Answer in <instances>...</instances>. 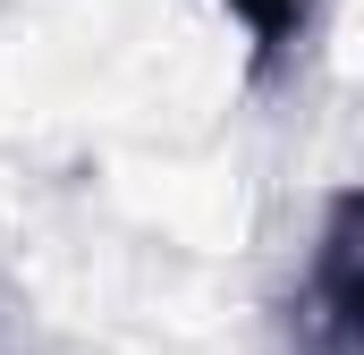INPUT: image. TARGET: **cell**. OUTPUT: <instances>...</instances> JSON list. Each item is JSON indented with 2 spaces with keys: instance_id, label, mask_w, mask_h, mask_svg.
<instances>
[{
  "instance_id": "6da1fadb",
  "label": "cell",
  "mask_w": 364,
  "mask_h": 355,
  "mask_svg": "<svg viewBox=\"0 0 364 355\" xmlns=\"http://www.w3.org/2000/svg\"><path fill=\"white\" fill-rule=\"evenodd\" d=\"M305 355H364V186H339L305 263Z\"/></svg>"
},
{
  "instance_id": "7a4b0ae2",
  "label": "cell",
  "mask_w": 364,
  "mask_h": 355,
  "mask_svg": "<svg viewBox=\"0 0 364 355\" xmlns=\"http://www.w3.org/2000/svg\"><path fill=\"white\" fill-rule=\"evenodd\" d=\"M220 9H229V17H237V34H246L255 85H279V77L305 60L314 17H322V0H220Z\"/></svg>"
}]
</instances>
